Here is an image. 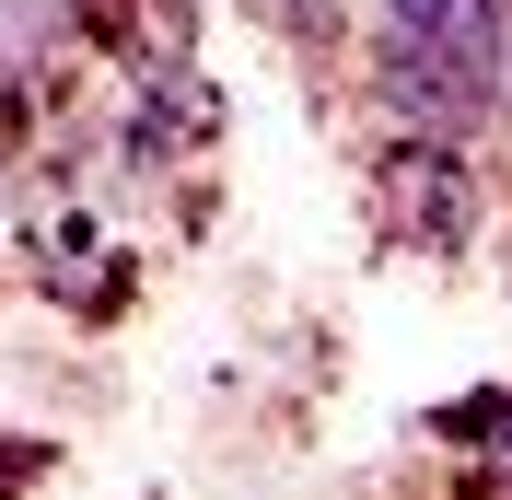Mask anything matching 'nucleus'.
I'll return each mask as SVG.
<instances>
[{
	"mask_svg": "<svg viewBox=\"0 0 512 500\" xmlns=\"http://www.w3.org/2000/svg\"><path fill=\"white\" fill-rule=\"evenodd\" d=\"M478 175H466V152H454V140H431V128H419L408 152L384 163V221H396V233H419V245H466V221H478Z\"/></svg>",
	"mask_w": 512,
	"mask_h": 500,
	"instance_id": "1",
	"label": "nucleus"
},
{
	"mask_svg": "<svg viewBox=\"0 0 512 500\" xmlns=\"http://www.w3.org/2000/svg\"><path fill=\"white\" fill-rule=\"evenodd\" d=\"M431 431L466 442V454H489V466H512V396H466V407H443Z\"/></svg>",
	"mask_w": 512,
	"mask_h": 500,
	"instance_id": "2",
	"label": "nucleus"
}]
</instances>
